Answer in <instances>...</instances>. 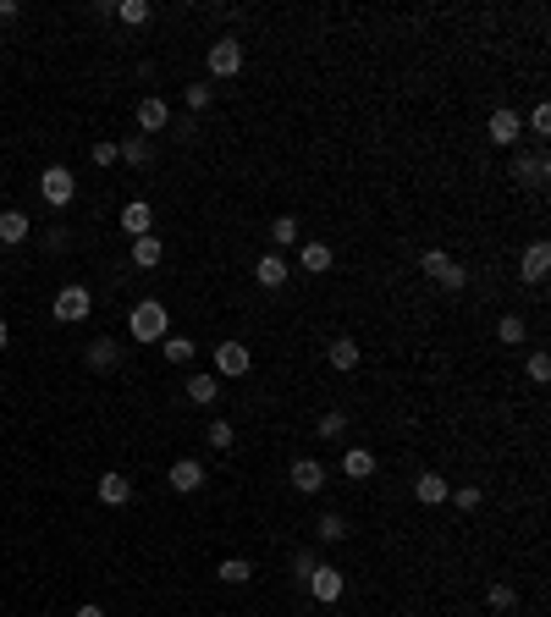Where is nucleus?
<instances>
[{"instance_id": "1a4fd4ad", "label": "nucleus", "mask_w": 551, "mask_h": 617, "mask_svg": "<svg viewBox=\"0 0 551 617\" xmlns=\"http://www.w3.org/2000/svg\"><path fill=\"white\" fill-rule=\"evenodd\" d=\"M121 359H127V353H121V342H116V337H94V342L83 347V364H88V370H100V375L121 370Z\"/></svg>"}, {"instance_id": "9d476101", "label": "nucleus", "mask_w": 551, "mask_h": 617, "mask_svg": "<svg viewBox=\"0 0 551 617\" xmlns=\"http://www.w3.org/2000/svg\"><path fill=\"white\" fill-rule=\"evenodd\" d=\"M287 479H293L298 496H314V491H326V463H320V458H293Z\"/></svg>"}, {"instance_id": "c9c22d12", "label": "nucleus", "mask_w": 551, "mask_h": 617, "mask_svg": "<svg viewBox=\"0 0 551 617\" xmlns=\"http://www.w3.org/2000/svg\"><path fill=\"white\" fill-rule=\"evenodd\" d=\"M193 353L199 347H193L188 337H166V364H193Z\"/></svg>"}, {"instance_id": "393cba45", "label": "nucleus", "mask_w": 551, "mask_h": 617, "mask_svg": "<svg viewBox=\"0 0 551 617\" xmlns=\"http://www.w3.org/2000/svg\"><path fill=\"white\" fill-rule=\"evenodd\" d=\"M116 149H121V166H138V171L154 160V144H149L144 133H138V138H127V144H116Z\"/></svg>"}, {"instance_id": "7ed1b4c3", "label": "nucleus", "mask_w": 551, "mask_h": 617, "mask_svg": "<svg viewBox=\"0 0 551 617\" xmlns=\"http://www.w3.org/2000/svg\"><path fill=\"white\" fill-rule=\"evenodd\" d=\"M50 314L61 320V326H78V320L94 314V292L78 287V281H72V287H61V292H55V304H50Z\"/></svg>"}, {"instance_id": "f257e3e1", "label": "nucleus", "mask_w": 551, "mask_h": 617, "mask_svg": "<svg viewBox=\"0 0 551 617\" xmlns=\"http://www.w3.org/2000/svg\"><path fill=\"white\" fill-rule=\"evenodd\" d=\"M127 331H133V342H166V331H171V309L160 304V298H144L133 314H127Z\"/></svg>"}, {"instance_id": "9b49d317", "label": "nucleus", "mask_w": 551, "mask_h": 617, "mask_svg": "<svg viewBox=\"0 0 551 617\" xmlns=\"http://www.w3.org/2000/svg\"><path fill=\"white\" fill-rule=\"evenodd\" d=\"M287 276H293V265H287V254H276V248H271V254H259V259H254V281L265 287V292L287 287Z\"/></svg>"}, {"instance_id": "473e14b6", "label": "nucleus", "mask_w": 551, "mask_h": 617, "mask_svg": "<svg viewBox=\"0 0 551 617\" xmlns=\"http://www.w3.org/2000/svg\"><path fill=\"white\" fill-rule=\"evenodd\" d=\"M116 17H121L127 28H144L154 12H149V0H121V6H116Z\"/></svg>"}, {"instance_id": "5701e85b", "label": "nucleus", "mask_w": 551, "mask_h": 617, "mask_svg": "<svg viewBox=\"0 0 551 617\" xmlns=\"http://www.w3.org/2000/svg\"><path fill=\"white\" fill-rule=\"evenodd\" d=\"M326 359H331V370H359V359H364V353H359V342H353V337H337L331 347H326Z\"/></svg>"}, {"instance_id": "c756f323", "label": "nucleus", "mask_w": 551, "mask_h": 617, "mask_svg": "<svg viewBox=\"0 0 551 617\" xmlns=\"http://www.w3.org/2000/svg\"><path fill=\"white\" fill-rule=\"evenodd\" d=\"M287 568H293V579H298V584H309V573L320 568V551H314V546H298V551H293V563H287Z\"/></svg>"}, {"instance_id": "bb28decb", "label": "nucleus", "mask_w": 551, "mask_h": 617, "mask_svg": "<svg viewBox=\"0 0 551 617\" xmlns=\"http://www.w3.org/2000/svg\"><path fill=\"white\" fill-rule=\"evenodd\" d=\"M314 436H320V441H342V436H347V413H342V408H326V413H320V425H314Z\"/></svg>"}, {"instance_id": "39448f33", "label": "nucleus", "mask_w": 551, "mask_h": 617, "mask_svg": "<svg viewBox=\"0 0 551 617\" xmlns=\"http://www.w3.org/2000/svg\"><path fill=\"white\" fill-rule=\"evenodd\" d=\"M507 177H513L518 188H546L551 160H546L540 149H518V154H513V166H507Z\"/></svg>"}, {"instance_id": "72a5a7b5", "label": "nucleus", "mask_w": 551, "mask_h": 617, "mask_svg": "<svg viewBox=\"0 0 551 617\" xmlns=\"http://www.w3.org/2000/svg\"><path fill=\"white\" fill-rule=\"evenodd\" d=\"M485 606H491V612H513L518 590H513V584H491V590H485Z\"/></svg>"}, {"instance_id": "79ce46f5", "label": "nucleus", "mask_w": 551, "mask_h": 617, "mask_svg": "<svg viewBox=\"0 0 551 617\" xmlns=\"http://www.w3.org/2000/svg\"><path fill=\"white\" fill-rule=\"evenodd\" d=\"M17 17V0H0V22H12Z\"/></svg>"}, {"instance_id": "f3484780", "label": "nucleus", "mask_w": 551, "mask_h": 617, "mask_svg": "<svg viewBox=\"0 0 551 617\" xmlns=\"http://www.w3.org/2000/svg\"><path fill=\"white\" fill-rule=\"evenodd\" d=\"M331 265H337L331 243H304V248H298V271H309V276H326Z\"/></svg>"}, {"instance_id": "20e7f679", "label": "nucleus", "mask_w": 551, "mask_h": 617, "mask_svg": "<svg viewBox=\"0 0 551 617\" xmlns=\"http://www.w3.org/2000/svg\"><path fill=\"white\" fill-rule=\"evenodd\" d=\"M39 193H45L50 210H67V204L78 199V171H72V166H50V171L39 177Z\"/></svg>"}, {"instance_id": "58836bf2", "label": "nucleus", "mask_w": 551, "mask_h": 617, "mask_svg": "<svg viewBox=\"0 0 551 617\" xmlns=\"http://www.w3.org/2000/svg\"><path fill=\"white\" fill-rule=\"evenodd\" d=\"M530 380H535V386L551 380V359H546V353H530Z\"/></svg>"}, {"instance_id": "6ab92c4d", "label": "nucleus", "mask_w": 551, "mask_h": 617, "mask_svg": "<svg viewBox=\"0 0 551 617\" xmlns=\"http://www.w3.org/2000/svg\"><path fill=\"white\" fill-rule=\"evenodd\" d=\"M447 491H452V485H447L436 469H425V474L413 479V502H425V507H441V502H447Z\"/></svg>"}, {"instance_id": "2f4dec72", "label": "nucleus", "mask_w": 551, "mask_h": 617, "mask_svg": "<svg viewBox=\"0 0 551 617\" xmlns=\"http://www.w3.org/2000/svg\"><path fill=\"white\" fill-rule=\"evenodd\" d=\"M447 502L458 507V513H474V507L485 502V491H480V485H452V491H447Z\"/></svg>"}, {"instance_id": "a211bd4d", "label": "nucleus", "mask_w": 551, "mask_h": 617, "mask_svg": "<svg viewBox=\"0 0 551 617\" xmlns=\"http://www.w3.org/2000/svg\"><path fill=\"white\" fill-rule=\"evenodd\" d=\"M188 403L193 408H215L221 403V375H188Z\"/></svg>"}, {"instance_id": "a878e982", "label": "nucleus", "mask_w": 551, "mask_h": 617, "mask_svg": "<svg viewBox=\"0 0 551 617\" xmlns=\"http://www.w3.org/2000/svg\"><path fill=\"white\" fill-rule=\"evenodd\" d=\"M314 535L326 540V546H337V540H347V518L342 513H320L314 518Z\"/></svg>"}, {"instance_id": "e433bc0d", "label": "nucleus", "mask_w": 551, "mask_h": 617, "mask_svg": "<svg viewBox=\"0 0 551 617\" xmlns=\"http://www.w3.org/2000/svg\"><path fill=\"white\" fill-rule=\"evenodd\" d=\"M182 100H188V111H205V105L215 100V88H210V83H188V88H182Z\"/></svg>"}, {"instance_id": "ea45409f", "label": "nucleus", "mask_w": 551, "mask_h": 617, "mask_svg": "<svg viewBox=\"0 0 551 617\" xmlns=\"http://www.w3.org/2000/svg\"><path fill=\"white\" fill-rule=\"evenodd\" d=\"M530 127L546 138V133H551V105H535V111H530Z\"/></svg>"}, {"instance_id": "6e6552de", "label": "nucleus", "mask_w": 551, "mask_h": 617, "mask_svg": "<svg viewBox=\"0 0 551 617\" xmlns=\"http://www.w3.org/2000/svg\"><path fill=\"white\" fill-rule=\"evenodd\" d=\"M342 590H347V579H342V568H331V563H320V568L309 573V596H314L320 606H337V601H342Z\"/></svg>"}, {"instance_id": "f704fd0d", "label": "nucleus", "mask_w": 551, "mask_h": 617, "mask_svg": "<svg viewBox=\"0 0 551 617\" xmlns=\"http://www.w3.org/2000/svg\"><path fill=\"white\" fill-rule=\"evenodd\" d=\"M205 441H210L215 452H226V446H232V441H238V430H232V425H226V419H210V430H205Z\"/></svg>"}, {"instance_id": "4c0bfd02", "label": "nucleus", "mask_w": 551, "mask_h": 617, "mask_svg": "<svg viewBox=\"0 0 551 617\" xmlns=\"http://www.w3.org/2000/svg\"><path fill=\"white\" fill-rule=\"evenodd\" d=\"M88 160H94V166H116V160H121V149L105 138V144H94V149H88Z\"/></svg>"}, {"instance_id": "cd10ccee", "label": "nucleus", "mask_w": 551, "mask_h": 617, "mask_svg": "<svg viewBox=\"0 0 551 617\" xmlns=\"http://www.w3.org/2000/svg\"><path fill=\"white\" fill-rule=\"evenodd\" d=\"M271 243H276V254L293 248V243H298V215H276V221H271Z\"/></svg>"}, {"instance_id": "4468645a", "label": "nucleus", "mask_w": 551, "mask_h": 617, "mask_svg": "<svg viewBox=\"0 0 551 617\" xmlns=\"http://www.w3.org/2000/svg\"><path fill=\"white\" fill-rule=\"evenodd\" d=\"M138 127H144V138L166 133V127H171V105L160 100V94H144V100H138Z\"/></svg>"}, {"instance_id": "f8f14e48", "label": "nucleus", "mask_w": 551, "mask_h": 617, "mask_svg": "<svg viewBox=\"0 0 551 617\" xmlns=\"http://www.w3.org/2000/svg\"><path fill=\"white\" fill-rule=\"evenodd\" d=\"M243 72V45L238 39H215L210 45V78H238Z\"/></svg>"}, {"instance_id": "f03ea898", "label": "nucleus", "mask_w": 551, "mask_h": 617, "mask_svg": "<svg viewBox=\"0 0 551 617\" xmlns=\"http://www.w3.org/2000/svg\"><path fill=\"white\" fill-rule=\"evenodd\" d=\"M419 265H425V276H430L436 287H447V292H463V287H469V271H463L447 248H425V259H419Z\"/></svg>"}, {"instance_id": "423d86ee", "label": "nucleus", "mask_w": 551, "mask_h": 617, "mask_svg": "<svg viewBox=\"0 0 551 617\" xmlns=\"http://www.w3.org/2000/svg\"><path fill=\"white\" fill-rule=\"evenodd\" d=\"M166 485H171L177 496H199L205 485H210V474H205V463H199V458H177V463L166 469Z\"/></svg>"}, {"instance_id": "2eb2a0df", "label": "nucleus", "mask_w": 551, "mask_h": 617, "mask_svg": "<svg viewBox=\"0 0 551 617\" xmlns=\"http://www.w3.org/2000/svg\"><path fill=\"white\" fill-rule=\"evenodd\" d=\"M546 271H551V243H546V238H535V243L524 248V265H518V276H524L530 287H540V281H546Z\"/></svg>"}, {"instance_id": "4be33fe9", "label": "nucleus", "mask_w": 551, "mask_h": 617, "mask_svg": "<svg viewBox=\"0 0 551 617\" xmlns=\"http://www.w3.org/2000/svg\"><path fill=\"white\" fill-rule=\"evenodd\" d=\"M100 502L105 507H127V502H133V479H127V474H100Z\"/></svg>"}, {"instance_id": "a19ab883", "label": "nucleus", "mask_w": 551, "mask_h": 617, "mask_svg": "<svg viewBox=\"0 0 551 617\" xmlns=\"http://www.w3.org/2000/svg\"><path fill=\"white\" fill-rule=\"evenodd\" d=\"M78 617H105V606H94V601H83V606H78Z\"/></svg>"}, {"instance_id": "7c9ffc66", "label": "nucleus", "mask_w": 551, "mask_h": 617, "mask_svg": "<svg viewBox=\"0 0 551 617\" xmlns=\"http://www.w3.org/2000/svg\"><path fill=\"white\" fill-rule=\"evenodd\" d=\"M497 337H502L507 347H518V342H524V337H530V326H524V314H502V320H497Z\"/></svg>"}, {"instance_id": "ddd939ff", "label": "nucleus", "mask_w": 551, "mask_h": 617, "mask_svg": "<svg viewBox=\"0 0 551 617\" xmlns=\"http://www.w3.org/2000/svg\"><path fill=\"white\" fill-rule=\"evenodd\" d=\"M518 133H524V121H518V111H491V121H485V138L491 144H502V149H513L518 144Z\"/></svg>"}, {"instance_id": "412c9836", "label": "nucleus", "mask_w": 551, "mask_h": 617, "mask_svg": "<svg viewBox=\"0 0 551 617\" xmlns=\"http://www.w3.org/2000/svg\"><path fill=\"white\" fill-rule=\"evenodd\" d=\"M160 259H166V243H160L154 232H149V238H133V254H127V265H138V271H154Z\"/></svg>"}, {"instance_id": "aec40b11", "label": "nucleus", "mask_w": 551, "mask_h": 617, "mask_svg": "<svg viewBox=\"0 0 551 617\" xmlns=\"http://www.w3.org/2000/svg\"><path fill=\"white\" fill-rule=\"evenodd\" d=\"M149 226H154V210H149L144 199L121 204V232H127V238H149Z\"/></svg>"}, {"instance_id": "0eeeda50", "label": "nucleus", "mask_w": 551, "mask_h": 617, "mask_svg": "<svg viewBox=\"0 0 551 617\" xmlns=\"http://www.w3.org/2000/svg\"><path fill=\"white\" fill-rule=\"evenodd\" d=\"M248 370H254V353H248V342H238V337H232V342H221V347H215V375H226V380H243Z\"/></svg>"}, {"instance_id": "dca6fc26", "label": "nucleus", "mask_w": 551, "mask_h": 617, "mask_svg": "<svg viewBox=\"0 0 551 617\" xmlns=\"http://www.w3.org/2000/svg\"><path fill=\"white\" fill-rule=\"evenodd\" d=\"M28 232H34V221H28V210H0V243H6V248L28 243Z\"/></svg>"}, {"instance_id": "c85d7f7f", "label": "nucleus", "mask_w": 551, "mask_h": 617, "mask_svg": "<svg viewBox=\"0 0 551 617\" xmlns=\"http://www.w3.org/2000/svg\"><path fill=\"white\" fill-rule=\"evenodd\" d=\"M215 579H221V584H248V579H254V563H248V557H226V563L215 568Z\"/></svg>"}, {"instance_id": "37998d69", "label": "nucleus", "mask_w": 551, "mask_h": 617, "mask_svg": "<svg viewBox=\"0 0 551 617\" xmlns=\"http://www.w3.org/2000/svg\"><path fill=\"white\" fill-rule=\"evenodd\" d=\"M12 342V326H6V320H0V347H6Z\"/></svg>"}, {"instance_id": "b1692460", "label": "nucleus", "mask_w": 551, "mask_h": 617, "mask_svg": "<svg viewBox=\"0 0 551 617\" xmlns=\"http://www.w3.org/2000/svg\"><path fill=\"white\" fill-rule=\"evenodd\" d=\"M342 474H347V479H370V474H375V452H370V446H347V452H342Z\"/></svg>"}]
</instances>
